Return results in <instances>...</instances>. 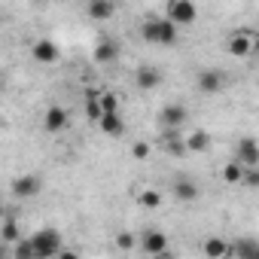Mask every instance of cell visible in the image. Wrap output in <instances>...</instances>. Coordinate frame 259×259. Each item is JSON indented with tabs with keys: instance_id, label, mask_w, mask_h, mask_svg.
Instances as JSON below:
<instances>
[{
	"instance_id": "18",
	"label": "cell",
	"mask_w": 259,
	"mask_h": 259,
	"mask_svg": "<svg viewBox=\"0 0 259 259\" xmlns=\"http://www.w3.org/2000/svg\"><path fill=\"white\" fill-rule=\"evenodd\" d=\"M204 256H207V259H223V256H229V241L210 235V238L204 241Z\"/></svg>"
},
{
	"instance_id": "25",
	"label": "cell",
	"mask_w": 259,
	"mask_h": 259,
	"mask_svg": "<svg viewBox=\"0 0 259 259\" xmlns=\"http://www.w3.org/2000/svg\"><path fill=\"white\" fill-rule=\"evenodd\" d=\"M162 150H165L168 156H186V147H183V138H174V135H168V138H165V144H162Z\"/></svg>"
},
{
	"instance_id": "10",
	"label": "cell",
	"mask_w": 259,
	"mask_h": 259,
	"mask_svg": "<svg viewBox=\"0 0 259 259\" xmlns=\"http://www.w3.org/2000/svg\"><path fill=\"white\" fill-rule=\"evenodd\" d=\"M141 247H144V253H150V256H162V253L168 250V235L159 232V229H153V232H147V235L141 238Z\"/></svg>"
},
{
	"instance_id": "6",
	"label": "cell",
	"mask_w": 259,
	"mask_h": 259,
	"mask_svg": "<svg viewBox=\"0 0 259 259\" xmlns=\"http://www.w3.org/2000/svg\"><path fill=\"white\" fill-rule=\"evenodd\" d=\"M229 52H232L235 58L253 55V52H256V34H253V31H235V34L229 37Z\"/></svg>"
},
{
	"instance_id": "8",
	"label": "cell",
	"mask_w": 259,
	"mask_h": 259,
	"mask_svg": "<svg viewBox=\"0 0 259 259\" xmlns=\"http://www.w3.org/2000/svg\"><path fill=\"white\" fill-rule=\"evenodd\" d=\"M235 162L241 168H259V144L253 138H244L238 147H235Z\"/></svg>"
},
{
	"instance_id": "29",
	"label": "cell",
	"mask_w": 259,
	"mask_h": 259,
	"mask_svg": "<svg viewBox=\"0 0 259 259\" xmlns=\"http://www.w3.org/2000/svg\"><path fill=\"white\" fill-rule=\"evenodd\" d=\"M241 183H247V186H259V171L256 168H244V180Z\"/></svg>"
},
{
	"instance_id": "11",
	"label": "cell",
	"mask_w": 259,
	"mask_h": 259,
	"mask_svg": "<svg viewBox=\"0 0 259 259\" xmlns=\"http://www.w3.org/2000/svg\"><path fill=\"white\" fill-rule=\"evenodd\" d=\"M229 256H238V259H259V244L256 238H238L229 244Z\"/></svg>"
},
{
	"instance_id": "2",
	"label": "cell",
	"mask_w": 259,
	"mask_h": 259,
	"mask_svg": "<svg viewBox=\"0 0 259 259\" xmlns=\"http://www.w3.org/2000/svg\"><path fill=\"white\" fill-rule=\"evenodd\" d=\"M141 31H144V40H147V43H156V46H174V43H177V28H174L168 19L150 16Z\"/></svg>"
},
{
	"instance_id": "15",
	"label": "cell",
	"mask_w": 259,
	"mask_h": 259,
	"mask_svg": "<svg viewBox=\"0 0 259 259\" xmlns=\"http://www.w3.org/2000/svg\"><path fill=\"white\" fill-rule=\"evenodd\" d=\"M85 16L95 19V22H107V19L116 16V4H113V0H92L89 10H85Z\"/></svg>"
},
{
	"instance_id": "32",
	"label": "cell",
	"mask_w": 259,
	"mask_h": 259,
	"mask_svg": "<svg viewBox=\"0 0 259 259\" xmlns=\"http://www.w3.org/2000/svg\"><path fill=\"white\" fill-rule=\"evenodd\" d=\"M159 259H177V256H168V253H162V256H159Z\"/></svg>"
},
{
	"instance_id": "28",
	"label": "cell",
	"mask_w": 259,
	"mask_h": 259,
	"mask_svg": "<svg viewBox=\"0 0 259 259\" xmlns=\"http://www.w3.org/2000/svg\"><path fill=\"white\" fill-rule=\"evenodd\" d=\"M132 156H135V159H147V156H150V144H147V141H138V144L132 147Z\"/></svg>"
},
{
	"instance_id": "7",
	"label": "cell",
	"mask_w": 259,
	"mask_h": 259,
	"mask_svg": "<svg viewBox=\"0 0 259 259\" xmlns=\"http://www.w3.org/2000/svg\"><path fill=\"white\" fill-rule=\"evenodd\" d=\"M70 125V113L64 110V107H58V104H52L46 113H43V128L49 135H61L64 128Z\"/></svg>"
},
{
	"instance_id": "9",
	"label": "cell",
	"mask_w": 259,
	"mask_h": 259,
	"mask_svg": "<svg viewBox=\"0 0 259 259\" xmlns=\"http://www.w3.org/2000/svg\"><path fill=\"white\" fill-rule=\"evenodd\" d=\"M165 82V73L159 70V67H153V64H147V67H141L138 73H135V85L141 89V92H153V89H159Z\"/></svg>"
},
{
	"instance_id": "22",
	"label": "cell",
	"mask_w": 259,
	"mask_h": 259,
	"mask_svg": "<svg viewBox=\"0 0 259 259\" xmlns=\"http://www.w3.org/2000/svg\"><path fill=\"white\" fill-rule=\"evenodd\" d=\"M98 107H101V113H119V95L116 92H98Z\"/></svg>"
},
{
	"instance_id": "31",
	"label": "cell",
	"mask_w": 259,
	"mask_h": 259,
	"mask_svg": "<svg viewBox=\"0 0 259 259\" xmlns=\"http://www.w3.org/2000/svg\"><path fill=\"white\" fill-rule=\"evenodd\" d=\"M0 259H7V244H0Z\"/></svg>"
},
{
	"instance_id": "26",
	"label": "cell",
	"mask_w": 259,
	"mask_h": 259,
	"mask_svg": "<svg viewBox=\"0 0 259 259\" xmlns=\"http://www.w3.org/2000/svg\"><path fill=\"white\" fill-rule=\"evenodd\" d=\"M13 256H16V259H37V256H34V247H31V241H28V238H19V241H16Z\"/></svg>"
},
{
	"instance_id": "5",
	"label": "cell",
	"mask_w": 259,
	"mask_h": 259,
	"mask_svg": "<svg viewBox=\"0 0 259 259\" xmlns=\"http://www.w3.org/2000/svg\"><path fill=\"white\" fill-rule=\"evenodd\" d=\"M10 189H13L16 198H34V195H40V189H43V177H40V174H19Z\"/></svg>"
},
{
	"instance_id": "33",
	"label": "cell",
	"mask_w": 259,
	"mask_h": 259,
	"mask_svg": "<svg viewBox=\"0 0 259 259\" xmlns=\"http://www.w3.org/2000/svg\"><path fill=\"white\" fill-rule=\"evenodd\" d=\"M4 213H7V210H4V201H0V220H4Z\"/></svg>"
},
{
	"instance_id": "3",
	"label": "cell",
	"mask_w": 259,
	"mask_h": 259,
	"mask_svg": "<svg viewBox=\"0 0 259 259\" xmlns=\"http://www.w3.org/2000/svg\"><path fill=\"white\" fill-rule=\"evenodd\" d=\"M165 19L180 28V25H192L198 19V7L192 4V0H168V7H165Z\"/></svg>"
},
{
	"instance_id": "27",
	"label": "cell",
	"mask_w": 259,
	"mask_h": 259,
	"mask_svg": "<svg viewBox=\"0 0 259 259\" xmlns=\"http://www.w3.org/2000/svg\"><path fill=\"white\" fill-rule=\"evenodd\" d=\"M113 244H116V247H119V250H132V247H135V244H138V238H135V235H132V232H119V235H116V241H113Z\"/></svg>"
},
{
	"instance_id": "20",
	"label": "cell",
	"mask_w": 259,
	"mask_h": 259,
	"mask_svg": "<svg viewBox=\"0 0 259 259\" xmlns=\"http://www.w3.org/2000/svg\"><path fill=\"white\" fill-rule=\"evenodd\" d=\"M138 201H141L147 210H159V207H162V201H165V195H162L159 189H144V192L138 195Z\"/></svg>"
},
{
	"instance_id": "12",
	"label": "cell",
	"mask_w": 259,
	"mask_h": 259,
	"mask_svg": "<svg viewBox=\"0 0 259 259\" xmlns=\"http://www.w3.org/2000/svg\"><path fill=\"white\" fill-rule=\"evenodd\" d=\"M223 85H226L223 70H201L198 73V89L204 95H217V92H223Z\"/></svg>"
},
{
	"instance_id": "17",
	"label": "cell",
	"mask_w": 259,
	"mask_h": 259,
	"mask_svg": "<svg viewBox=\"0 0 259 259\" xmlns=\"http://www.w3.org/2000/svg\"><path fill=\"white\" fill-rule=\"evenodd\" d=\"M183 147H186V153H204L210 147V135L207 132H192V135L183 138Z\"/></svg>"
},
{
	"instance_id": "4",
	"label": "cell",
	"mask_w": 259,
	"mask_h": 259,
	"mask_svg": "<svg viewBox=\"0 0 259 259\" xmlns=\"http://www.w3.org/2000/svg\"><path fill=\"white\" fill-rule=\"evenodd\" d=\"M189 122V110L183 104H168L159 110V125L168 128V132H177V128H183Z\"/></svg>"
},
{
	"instance_id": "24",
	"label": "cell",
	"mask_w": 259,
	"mask_h": 259,
	"mask_svg": "<svg viewBox=\"0 0 259 259\" xmlns=\"http://www.w3.org/2000/svg\"><path fill=\"white\" fill-rule=\"evenodd\" d=\"M85 116H89V122H98L104 113H101V107H98V92L92 89V92H85Z\"/></svg>"
},
{
	"instance_id": "21",
	"label": "cell",
	"mask_w": 259,
	"mask_h": 259,
	"mask_svg": "<svg viewBox=\"0 0 259 259\" xmlns=\"http://www.w3.org/2000/svg\"><path fill=\"white\" fill-rule=\"evenodd\" d=\"M19 241V223L16 220H4V226H0V244H16Z\"/></svg>"
},
{
	"instance_id": "1",
	"label": "cell",
	"mask_w": 259,
	"mask_h": 259,
	"mask_svg": "<svg viewBox=\"0 0 259 259\" xmlns=\"http://www.w3.org/2000/svg\"><path fill=\"white\" fill-rule=\"evenodd\" d=\"M28 241H31V247H34V256H37V259H52V256H58V253H61V247H64L61 232H58V229H52V226L37 229Z\"/></svg>"
},
{
	"instance_id": "19",
	"label": "cell",
	"mask_w": 259,
	"mask_h": 259,
	"mask_svg": "<svg viewBox=\"0 0 259 259\" xmlns=\"http://www.w3.org/2000/svg\"><path fill=\"white\" fill-rule=\"evenodd\" d=\"M119 55V43L116 40H101L98 46H95V61L98 64H107V61H113Z\"/></svg>"
},
{
	"instance_id": "30",
	"label": "cell",
	"mask_w": 259,
	"mask_h": 259,
	"mask_svg": "<svg viewBox=\"0 0 259 259\" xmlns=\"http://www.w3.org/2000/svg\"><path fill=\"white\" fill-rule=\"evenodd\" d=\"M58 259H79V253H76V250H64V247H61Z\"/></svg>"
},
{
	"instance_id": "16",
	"label": "cell",
	"mask_w": 259,
	"mask_h": 259,
	"mask_svg": "<svg viewBox=\"0 0 259 259\" xmlns=\"http://www.w3.org/2000/svg\"><path fill=\"white\" fill-rule=\"evenodd\" d=\"M174 198L177 201H195L198 198V186L189 177H177L174 180Z\"/></svg>"
},
{
	"instance_id": "23",
	"label": "cell",
	"mask_w": 259,
	"mask_h": 259,
	"mask_svg": "<svg viewBox=\"0 0 259 259\" xmlns=\"http://www.w3.org/2000/svg\"><path fill=\"white\" fill-rule=\"evenodd\" d=\"M223 180H226V183H232V186H238V183L244 180V168H241L235 159H232V162H226V165H223Z\"/></svg>"
},
{
	"instance_id": "14",
	"label": "cell",
	"mask_w": 259,
	"mask_h": 259,
	"mask_svg": "<svg viewBox=\"0 0 259 259\" xmlns=\"http://www.w3.org/2000/svg\"><path fill=\"white\" fill-rule=\"evenodd\" d=\"M31 55H34L40 64H55L61 52H58V46H55L52 40H37V43H34V49H31Z\"/></svg>"
},
{
	"instance_id": "13",
	"label": "cell",
	"mask_w": 259,
	"mask_h": 259,
	"mask_svg": "<svg viewBox=\"0 0 259 259\" xmlns=\"http://www.w3.org/2000/svg\"><path fill=\"white\" fill-rule=\"evenodd\" d=\"M98 128H101L107 138H122V135H125V122H122L119 113H104V116L98 119Z\"/></svg>"
}]
</instances>
